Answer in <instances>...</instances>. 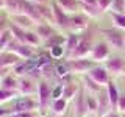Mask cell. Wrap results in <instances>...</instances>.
Instances as JSON below:
<instances>
[{"instance_id":"obj_1","label":"cell","mask_w":125,"mask_h":117,"mask_svg":"<svg viewBox=\"0 0 125 117\" xmlns=\"http://www.w3.org/2000/svg\"><path fill=\"white\" fill-rule=\"evenodd\" d=\"M38 103H39V112L41 116H44L47 111L50 109V105H52V86L47 83L45 80H41L38 83Z\"/></svg>"},{"instance_id":"obj_2","label":"cell","mask_w":125,"mask_h":117,"mask_svg":"<svg viewBox=\"0 0 125 117\" xmlns=\"http://www.w3.org/2000/svg\"><path fill=\"white\" fill-rule=\"evenodd\" d=\"M102 34L105 36V42L116 50H125V33L119 28H103Z\"/></svg>"},{"instance_id":"obj_3","label":"cell","mask_w":125,"mask_h":117,"mask_svg":"<svg viewBox=\"0 0 125 117\" xmlns=\"http://www.w3.org/2000/svg\"><path fill=\"white\" fill-rule=\"evenodd\" d=\"M92 47H94V42H92V36L91 33H84V34H80V42H78V47L75 49V52L72 53V56L69 59H80V58H88L92 52Z\"/></svg>"},{"instance_id":"obj_4","label":"cell","mask_w":125,"mask_h":117,"mask_svg":"<svg viewBox=\"0 0 125 117\" xmlns=\"http://www.w3.org/2000/svg\"><path fill=\"white\" fill-rule=\"evenodd\" d=\"M27 111H39L38 100L31 98V97L17 95L13 100V108H11V112H27Z\"/></svg>"},{"instance_id":"obj_5","label":"cell","mask_w":125,"mask_h":117,"mask_svg":"<svg viewBox=\"0 0 125 117\" xmlns=\"http://www.w3.org/2000/svg\"><path fill=\"white\" fill-rule=\"evenodd\" d=\"M6 52H11L14 55H17L21 59H31L34 56V49L27 44H22V42L16 41V39H11L10 44L6 45Z\"/></svg>"},{"instance_id":"obj_6","label":"cell","mask_w":125,"mask_h":117,"mask_svg":"<svg viewBox=\"0 0 125 117\" xmlns=\"http://www.w3.org/2000/svg\"><path fill=\"white\" fill-rule=\"evenodd\" d=\"M69 66V70L70 73H88L89 70H91L94 66H95V62H94L91 58H80V59H66Z\"/></svg>"},{"instance_id":"obj_7","label":"cell","mask_w":125,"mask_h":117,"mask_svg":"<svg viewBox=\"0 0 125 117\" xmlns=\"http://www.w3.org/2000/svg\"><path fill=\"white\" fill-rule=\"evenodd\" d=\"M38 92V84L36 80L30 75H25L22 78H19V83H17V94L23 97H30L33 94Z\"/></svg>"},{"instance_id":"obj_8","label":"cell","mask_w":125,"mask_h":117,"mask_svg":"<svg viewBox=\"0 0 125 117\" xmlns=\"http://www.w3.org/2000/svg\"><path fill=\"white\" fill-rule=\"evenodd\" d=\"M50 6L53 10V22L56 23V27H60L62 30H69V22H70V14L66 11H62V8L58 5L55 0L50 2Z\"/></svg>"},{"instance_id":"obj_9","label":"cell","mask_w":125,"mask_h":117,"mask_svg":"<svg viewBox=\"0 0 125 117\" xmlns=\"http://www.w3.org/2000/svg\"><path fill=\"white\" fill-rule=\"evenodd\" d=\"M105 69L109 72V75L119 77L125 73V59L122 56H109L106 61L103 62Z\"/></svg>"},{"instance_id":"obj_10","label":"cell","mask_w":125,"mask_h":117,"mask_svg":"<svg viewBox=\"0 0 125 117\" xmlns=\"http://www.w3.org/2000/svg\"><path fill=\"white\" fill-rule=\"evenodd\" d=\"M88 75L91 77L97 84L103 86V88L109 83V81H111L109 72H108L106 69H105V66H103V64H95V66H94V67L88 72Z\"/></svg>"},{"instance_id":"obj_11","label":"cell","mask_w":125,"mask_h":117,"mask_svg":"<svg viewBox=\"0 0 125 117\" xmlns=\"http://www.w3.org/2000/svg\"><path fill=\"white\" fill-rule=\"evenodd\" d=\"M89 58L95 62V64H100V62H105L109 58V45L105 41L97 42L92 47V52L89 55Z\"/></svg>"},{"instance_id":"obj_12","label":"cell","mask_w":125,"mask_h":117,"mask_svg":"<svg viewBox=\"0 0 125 117\" xmlns=\"http://www.w3.org/2000/svg\"><path fill=\"white\" fill-rule=\"evenodd\" d=\"M73 112H75V117H86L89 114L88 105H86V89L83 86L80 88V91L73 98Z\"/></svg>"},{"instance_id":"obj_13","label":"cell","mask_w":125,"mask_h":117,"mask_svg":"<svg viewBox=\"0 0 125 117\" xmlns=\"http://www.w3.org/2000/svg\"><path fill=\"white\" fill-rule=\"evenodd\" d=\"M88 16H84L83 13H77L70 16V22H69V31L70 33H81L88 28Z\"/></svg>"},{"instance_id":"obj_14","label":"cell","mask_w":125,"mask_h":117,"mask_svg":"<svg viewBox=\"0 0 125 117\" xmlns=\"http://www.w3.org/2000/svg\"><path fill=\"white\" fill-rule=\"evenodd\" d=\"M22 59L17 55L11 53V52H0V69H11L14 67L17 62H21Z\"/></svg>"},{"instance_id":"obj_15","label":"cell","mask_w":125,"mask_h":117,"mask_svg":"<svg viewBox=\"0 0 125 117\" xmlns=\"http://www.w3.org/2000/svg\"><path fill=\"white\" fill-rule=\"evenodd\" d=\"M80 42V34L77 33H69L66 36V44H64V50H66V59H69L72 56V53L75 52V49L78 47Z\"/></svg>"},{"instance_id":"obj_16","label":"cell","mask_w":125,"mask_h":117,"mask_svg":"<svg viewBox=\"0 0 125 117\" xmlns=\"http://www.w3.org/2000/svg\"><path fill=\"white\" fill-rule=\"evenodd\" d=\"M105 88H106V94H108V98H109V103H111L113 111H117V103H119L120 92H119V89H117L116 83L114 81H109Z\"/></svg>"},{"instance_id":"obj_17","label":"cell","mask_w":125,"mask_h":117,"mask_svg":"<svg viewBox=\"0 0 125 117\" xmlns=\"http://www.w3.org/2000/svg\"><path fill=\"white\" fill-rule=\"evenodd\" d=\"M55 2L62 8V11H66L70 16L80 11V0H55Z\"/></svg>"},{"instance_id":"obj_18","label":"cell","mask_w":125,"mask_h":117,"mask_svg":"<svg viewBox=\"0 0 125 117\" xmlns=\"http://www.w3.org/2000/svg\"><path fill=\"white\" fill-rule=\"evenodd\" d=\"M67 103L69 101L66 98H56L52 101L50 105V111H52L53 116H66V111H67Z\"/></svg>"},{"instance_id":"obj_19","label":"cell","mask_w":125,"mask_h":117,"mask_svg":"<svg viewBox=\"0 0 125 117\" xmlns=\"http://www.w3.org/2000/svg\"><path fill=\"white\" fill-rule=\"evenodd\" d=\"M17 83H19V78L16 75H13V73H8L6 77H3L0 80V88L6 89V91L17 92Z\"/></svg>"},{"instance_id":"obj_20","label":"cell","mask_w":125,"mask_h":117,"mask_svg":"<svg viewBox=\"0 0 125 117\" xmlns=\"http://www.w3.org/2000/svg\"><path fill=\"white\" fill-rule=\"evenodd\" d=\"M22 6L23 0H5V11L10 16L22 14Z\"/></svg>"},{"instance_id":"obj_21","label":"cell","mask_w":125,"mask_h":117,"mask_svg":"<svg viewBox=\"0 0 125 117\" xmlns=\"http://www.w3.org/2000/svg\"><path fill=\"white\" fill-rule=\"evenodd\" d=\"M80 88H81V86L72 83V81L62 84V98H66L67 101L73 100V98H75V95L78 94V91H80Z\"/></svg>"},{"instance_id":"obj_22","label":"cell","mask_w":125,"mask_h":117,"mask_svg":"<svg viewBox=\"0 0 125 117\" xmlns=\"http://www.w3.org/2000/svg\"><path fill=\"white\" fill-rule=\"evenodd\" d=\"M36 34L41 38L42 42H45V41H49V39L55 34V31H53V28L49 25V23L44 22V23H39V25L36 27Z\"/></svg>"},{"instance_id":"obj_23","label":"cell","mask_w":125,"mask_h":117,"mask_svg":"<svg viewBox=\"0 0 125 117\" xmlns=\"http://www.w3.org/2000/svg\"><path fill=\"white\" fill-rule=\"evenodd\" d=\"M11 20H13V25H17L19 28L22 30H28L31 25H33V20L25 14H17V16H11Z\"/></svg>"},{"instance_id":"obj_24","label":"cell","mask_w":125,"mask_h":117,"mask_svg":"<svg viewBox=\"0 0 125 117\" xmlns=\"http://www.w3.org/2000/svg\"><path fill=\"white\" fill-rule=\"evenodd\" d=\"M83 88L86 89V92H91V94H99L102 89H103V86H100V84H97L95 81L92 80L91 77L86 73V75H83Z\"/></svg>"},{"instance_id":"obj_25","label":"cell","mask_w":125,"mask_h":117,"mask_svg":"<svg viewBox=\"0 0 125 117\" xmlns=\"http://www.w3.org/2000/svg\"><path fill=\"white\" fill-rule=\"evenodd\" d=\"M86 105H88L89 116H95L99 112V100H97V97L94 94L86 92Z\"/></svg>"},{"instance_id":"obj_26","label":"cell","mask_w":125,"mask_h":117,"mask_svg":"<svg viewBox=\"0 0 125 117\" xmlns=\"http://www.w3.org/2000/svg\"><path fill=\"white\" fill-rule=\"evenodd\" d=\"M80 10L83 11V14L88 16V17H99V16L102 14V11L99 10L97 5H86V3L80 2Z\"/></svg>"},{"instance_id":"obj_27","label":"cell","mask_w":125,"mask_h":117,"mask_svg":"<svg viewBox=\"0 0 125 117\" xmlns=\"http://www.w3.org/2000/svg\"><path fill=\"white\" fill-rule=\"evenodd\" d=\"M10 31H11V34H13V39L22 42V44H25V33H27V30H22V28H19L17 25H13V23H11Z\"/></svg>"},{"instance_id":"obj_28","label":"cell","mask_w":125,"mask_h":117,"mask_svg":"<svg viewBox=\"0 0 125 117\" xmlns=\"http://www.w3.org/2000/svg\"><path fill=\"white\" fill-rule=\"evenodd\" d=\"M47 49H53V47H58V45H64L66 44V38L64 36H60V34H53L52 38L49 39V41H45L44 42Z\"/></svg>"},{"instance_id":"obj_29","label":"cell","mask_w":125,"mask_h":117,"mask_svg":"<svg viewBox=\"0 0 125 117\" xmlns=\"http://www.w3.org/2000/svg\"><path fill=\"white\" fill-rule=\"evenodd\" d=\"M55 73H56L60 78H67L70 75V70H69V66H67V62L66 61H62V62H58L56 66H55Z\"/></svg>"},{"instance_id":"obj_30","label":"cell","mask_w":125,"mask_h":117,"mask_svg":"<svg viewBox=\"0 0 125 117\" xmlns=\"http://www.w3.org/2000/svg\"><path fill=\"white\" fill-rule=\"evenodd\" d=\"M41 38L36 34V31H28L27 30V33H25V44L27 45H30V47H36L41 44Z\"/></svg>"},{"instance_id":"obj_31","label":"cell","mask_w":125,"mask_h":117,"mask_svg":"<svg viewBox=\"0 0 125 117\" xmlns=\"http://www.w3.org/2000/svg\"><path fill=\"white\" fill-rule=\"evenodd\" d=\"M113 19V23H114L116 28L119 30H125V14H117V13H109Z\"/></svg>"},{"instance_id":"obj_32","label":"cell","mask_w":125,"mask_h":117,"mask_svg":"<svg viewBox=\"0 0 125 117\" xmlns=\"http://www.w3.org/2000/svg\"><path fill=\"white\" fill-rule=\"evenodd\" d=\"M19 94L17 92H13V91H6V89H2L0 88V105L2 103H6L10 100H14Z\"/></svg>"},{"instance_id":"obj_33","label":"cell","mask_w":125,"mask_h":117,"mask_svg":"<svg viewBox=\"0 0 125 117\" xmlns=\"http://www.w3.org/2000/svg\"><path fill=\"white\" fill-rule=\"evenodd\" d=\"M109 10H111V13L125 14V0H113Z\"/></svg>"},{"instance_id":"obj_34","label":"cell","mask_w":125,"mask_h":117,"mask_svg":"<svg viewBox=\"0 0 125 117\" xmlns=\"http://www.w3.org/2000/svg\"><path fill=\"white\" fill-rule=\"evenodd\" d=\"M50 56H52L53 59H60V58L66 56L64 45H58V47H53V49H50Z\"/></svg>"},{"instance_id":"obj_35","label":"cell","mask_w":125,"mask_h":117,"mask_svg":"<svg viewBox=\"0 0 125 117\" xmlns=\"http://www.w3.org/2000/svg\"><path fill=\"white\" fill-rule=\"evenodd\" d=\"M8 117H42L39 111H27V112H11Z\"/></svg>"},{"instance_id":"obj_36","label":"cell","mask_w":125,"mask_h":117,"mask_svg":"<svg viewBox=\"0 0 125 117\" xmlns=\"http://www.w3.org/2000/svg\"><path fill=\"white\" fill-rule=\"evenodd\" d=\"M111 3L113 0H97V6H99V10L103 13V11H108L109 8H111Z\"/></svg>"},{"instance_id":"obj_37","label":"cell","mask_w":125,"mask_h":117,"mask_svg":"<svg viewBox=\"0 0 125 117\" xmlns=\"http://www.w3.org/2000/svg\"><path fill=\"white\" fill-rule=\"evenodd\" d=\"M62 97V84H56L55 88H52V98H61Z\"/></svg>"},{"instance_id":"obj_38","label":"cell","mask_w":125,"mask_h":117,"mask_svg":"<svg viewBox=\"0 0 125 117\" xmlns=\"http://www.w3.org/2000/svg\"><path fill=\"white\" fill-rule=\"evenodd\" d=\"M117 111L122 114V112H125V92L120 94L119 97V103H117Z\"/></svg>"},{"instance_id":"obj_39","label":"cell","mask_w":125,"mask_h":117,"mask_svg":"<svg viewBox=\"0 0 125 117\" xmlns=\"http://www.w3.org/2000/svg\"><path fill=\"white\" fill-rule=\"evenodd\" d=\"M8 116H11V109H5L0 106V117H8Z\"/></svg>"},{"instance_id":"obj_40","label":"cell","mask_w":125,"mask_h":117,"mask_svg":"<svg viewBox=\"0 0 125 117\" xmlns=\"http://www.w3.org/2000/svg\"><path fill=\"white\" fill-rule=\"evenodd\" d=\"M105 117H122V114H120L119 111H109Z\"/></svg>"},{"instance_id":"obj_41","label":"cell","mask_w":125,"mask_h":117,"mask_svg":"<svg viewBox=\"0 0 125 117\" xmlns=\"http://www.w3.org/2000/svg\"><path fill=\"white\" fill-rule=\"evenodd\" d=\"M33 3H39V5H49L52 0H31Z\"/></svg>"},{"instance_id":"obj_42","label":"cell","mask_w":125,"mask_h":117,"mask_svg":"<svg viewBox=\"0 0 125 117\" xmlns=\"http://www.w3.org/2000/svg\"><path fill=\"white\" fill-rule=\"evenodd\" d=\"M81 3H86V5H97V0H80Z\"/></svg>"},{"instance_id":"obj_43","label":"cell","mask_w":125,"mask_h":117,"mask_svg":"<svg viewBox=\"0 0 125 117\" xmlns=\"http://www.w3.org/2000/svg\"><path fill=\"white\" fill-rule=\"evenodd\" d=\"M2 8L5 10V0H0V10H2Z\"/></svg>"},{"instance_id":"obj_44","label":"cell","mask_w":125,"mask_h":117,"mask_svg":"<svg viewBox=\"0 0 125 117\" xmlns=\"http://www.w3.org/2000/svg\"><path fill=\"white\" fill-rule=\"evenodd\" d=\"M52 117H66V116H52Z\"/></svg>"},{"instance_id":"obj_45","label":"cell","mask_w":125,"mask_h":117,"mask_svg":"<svg viewBox=\"0 0 125 117\" xmlns=\"http://www.w3.org/2000/svg\"><path fill=\"white\" fill-rule=\"evenodd\" d=\"M89 117H100V116H97V114H95V116H89Z\"/></svg>"},{"instance_id":"obj_46","label":"cell","mask_w":125,"mask_h":117,"mask_svg":"<svg viewBox=\"0 0 125 117\" xmlns=\"http://www.w3.org/2000/svg\"><path fill=\"white\" fill-rule=\"evenodd\" d=\"M122 117H125V112H122Z\"/></svg>"}]
</instances>
